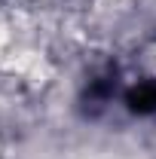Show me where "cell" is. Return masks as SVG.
<instances>
[{
    "label": "cell",
    "mask_w": 156,
    "mask_h": 159,
    "mask_svg": "<svg viewBox=\"0 0 156 159\" xmlns=\"http://www.w3.org/2000/svg\"><path fill=\"white\" fill-rule=\"evenodd\" d=\"M129 104H132V110H138V113L156 110V86H153V83H147V86L135 89V92L129 95Z\"/></svg>",
    "instance_id": "6da1fadb"
}]
</instances>
